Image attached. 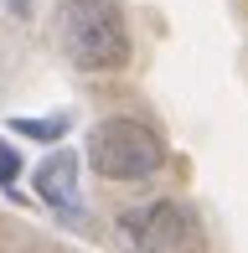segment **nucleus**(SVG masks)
Wrapping results in <instances>:
<instances>
[{"instance_id":"1","label":"nucleus","mask_w":248,"mask_h":253,"mask_svg":"<svg viewBox=\"0 0 248 253\" xmlns=\"http://www.w3.org/2000/svg\"><path fill=\"white\" fill-rule=\"evenodd\" d=\"M57 31L62 47L78 67H119L129 57V37H124V16L114 10V0H62L57 5Z\"/></svg>"},{"instance_id":"2","label":"nucleus","mask_w":248,"mask_h":253,"mask_svg":"<svg viewBox=\"0 0 248 253\" xmlns=\"http://www.w3.org/2000/svg\"><path fill=\"white\" fill-rule=\"evenodd\" d=\"M165 160V145L140 119H104L88 134V166L104 181H145Z\"/></svg>"},{"instance_id":"3","label":"nucleus","mask_w":248,"mask_h":253,"mask_svg":"<svg viewBox=\"0 0 248 253\" xmlns=\"http://www.w3.org/2000/svg\"><path fill=\"white\" fill-rule=\"evenodd\" d=\"M119 227H124V238L140 253H176V248H186V238H191V217L176 202H150V207H140V212H124Z\"/></svg>"},{"instance_id":"4","label":"nucleus","mask_w":248,"mask_h":253,"mask_svg":"<svg viewBox=\"0 0 248 253\" xmlns=\"http://www.w3.org/2000/svg\"><path fill=\"white\" fill-rule=\"evenodd\" d=\"M37 197L47 207H78V155H52L37 170Z\"/></svg>"},{"instance_id":"5","label":"nucleus","mask_w":248,"mask_h":253,"mask_svg":"<svg viewBox=\"0 0 248 253\" xmlns=\"http://www.w3.org/2000/svg\"><path fill=\"white\" fill-rule=\"evenodd\" d=\"M67 124H73V119H67V114H57V119H16V129L31 134V140H62Z\"/></svg>"},{"instance_id":"6","label":"nucleus","mask_w":248,"mask_h":253,"mask_svg":"<svg viewBox=\"0 0 248 253\" xmlns=\"http://www.w3.org/2000/svg\"><path fill=\"white\" fill-rule=\"evenodd\" d=\"M16 176H21V155H16V150H10V145H5V140H0V186H5V191H10V186H16Z\"/></svg>"}]
</instances>
